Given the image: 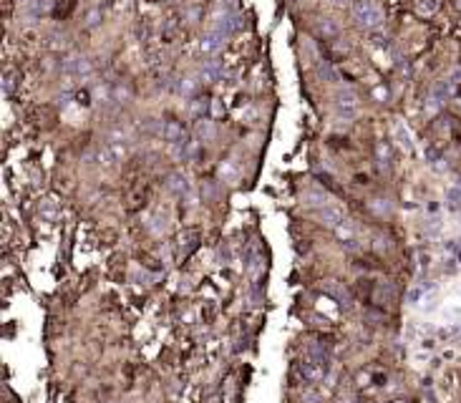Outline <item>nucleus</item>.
Returning <instances> with one entry per match:
<instances>
[{
  "instance_id": "39448f33",
  "label": "nucleus",
  "mask_w": 461,
  "mask_h": 403,
  "mask_svg": "<svg viewBox=\"0 0 461 403\" xmlns=\"http://www.w3.org/2000/svg\"><path fill=\"white\" fill-rule=\"evenodd\" d=\"M320 219H323L328 227H340V224L345 222V215H343V209L336 207V204H323V209H320Z\"/></svg>"
},
{
  "instance_id": "a211bd4d",
  "label": "nucleus",
  "mask_w": 461,
  "mask_h": 403,
  "mask_svg": "<svg viewBox=\"0 0 461 403\" xmlns=\"http://www.w3.org/2000/svg\"><path fill=\"white\" fill-rule=\"evenodd\" d=\"M446 315H449V317L461 320V305H449V308H446Z\"/></svg>"
},
{
  "instance_id": "dca6fc26",
  "label": "nucleus",
  "mask_w": 461,
  "mask_h": 403,
  "mask_svg": "<svg viewBox=\"0 0 461 403\" xmlns=\"http://www.w3.org/2000/svg\"><path fill=\"white\" fill-rule=\"evenodd\" d=\"M217 73H219V68H217L215 63H207V66L202 68V78H207V81H215Z\"/></svg>"
},
{
  "instance_id": "6ab92c4d",
  "label": "nucleus",
  "mask_w": 461,
  "mask_h": 403,
  "mask_svg": "<svg viewBox=\"0 0 461 403\" xmlns=\"http://www.w3.org/2000/svg\"><path fill=\"white\" fill-rule=\"evenodd\" d=\"M328 3H333V5H345L348 0H328Z\"/></svg>"
},
{
  "instance_id": "9d476101",
  "label": "nucleus",
  "mask_w": 461,
  "mask_h": 403,
  "mask_svg": "<svg viewBox=\"0 0 461 403\" xmlns=\"http://www.w3.org/2000/svg\"><path fill=\"white\" fill-rule=\"evenodd\" d=\"M438 10V0H416V13L418 15H433Z\"/></svg>"
},
{
  "instance_id": "2eb2a0df",
  "label": "nucleus",
  "mask_w": 461,
  "mask_h": 403,
  "mask_svg": "<svg viewBox=\"0 0 461 403\" xmlns=\"http://www.w3.org/2000/svg\"><path fill=\"white\" fill-rule=\"evenodd\" d=\"M197 136H199V139H212V124H209V121H199Z\"/></svg>"
},
{
  "instance_id": "0eeeda50",
  "label": "nucleus",
  "mask_w": 461,
  "mask_h": 403,
  "mask_svg": "<svg viewBox=\"0 0 461 403\" xmlns=\"http://www.w3.org/2000/svg\"><path fill=\"white\" fill-rule=\"evenodd\" d=\"M222 43H224V35L217 33V31H209L202 40H199V48H202V53L212 56V53H217V51L222 48Z\"/></svg>"
},
{
  "instance_id": "f257e3e1",
  "label": "nucleus",
  "mask_w": 461,
  "mask_h": 403,
  "mask_svg": "<svg viewBox=\"0 0 461 403\" xmlns=\"http://www.w3.org/2000/svg\"><path fill=\"white\" fill-rule=\"evenodd\" d=\"M328 360H330V358H328V353H325L320 345H310L305 358L295 366V371H298V375H300L305 383H315V380H320V378L328 373V368H330Z\"/></svg>"
},
{
  "instance_id": "1a4fd4ad",
  "label": "nucleus",
  "mask_w": 461,
  "mask_h": 403,
  "mask_svg": "<svg viewBox=\"0 0 461 403\" xmlns=\"http://www.w3.org/2000/svg\"><path fill=\"white\" fill-rule=\"evenodd\" d=\"M166 186H169V192H174V194H184L186 189H189L184 174H172L169 182H166Z\"/></svg>"
},
{
  "instance_id": "4468645a",
  "label": "nucleus",
  "mask_w": 461,
  "mask_h": 403,
  "mask_svg": "<svg viewBox=\"0 0 461 403\" xmlns=\"http://www.w3.org/2000/svg\"><path fill=\"white\" fill-rule=\"evenodd\" d=\"M305 199L310 207H318V204H325V197L320 192H305Z\"/></svg>"
},
{
  "instance_id": "f8f14e48",
  "label": "nucleus",
  "mask_w": 461,
  "mask_h": 403,
  "mask_svg": "<svg viewBox=\"0 0 461 403\" xmlns=\"http://www.w3.org/2000/svg\"><path fill=\"white\" fill-rule=\"evenodd\" d=\"M13 89H15V73L8 71V73L3 76V93H13Z\"/></svg>"
},
{
  "instance_id": "423d86ee",
  "label": "nucleus",
  "mask_w": 461,
  "mask_h": 403,
  "mask_svg": "<svg viewBox=\"0 0 461 403\" xmlns=\"http://www.w3.org/2000/svg\"><path fill=\"white\" fill-rule=\"evenodd\" d=\"M63 71H66L68 76H86V73H91V61H89V58H81V56L68 58L66 66H63Z\"/></svg>"
},
{
  "instance_id": "9b49d317",
  "label": "nucleus",
  "mask_w": 461,
  "mask_h": 403,
  "mask_svg": "<svg viewBox=\"0 0 461 403\" xmlns=\"http://www.w3.org/2000/svg\"><path fill=\"white\" fill-rule=\"evenodd\" d=\"M396 136H399V144L403 149H411V146H413V144H411V134H408L403 126H396Z\"/></svg>"
},
{
  "instance_id": "ddd939ff",
  "label": "nucleus",
  "mask_w": 461,
  "mask_h": 403,
  "mask_svg": "<svg viewBox=\"0 0 461 403\" xmlns=\"http://www.w3.org/2000/svg\"><path fill=\"white\" fill-rule=\"evenodd\" d=\"M222 177L224 179H235L237 177V164L235 161H224L222 164Z\"/></svg>"
},
{
  "instance_id": "7ed1b4c3",
  "label": "nucleus",
  "mask_w": 461,
  "mask_h": 403,
  "mask_svg": "<svg viewBox=\"0 0 461 403\" xmlns=\"http://www.w3.org/2000/svg\"><path fill=\"white\" fill-rule=\"evenodd\" d=\"M240 28H242V20H240V15H235V13H224V15L215 18V28H212V31L222 33V35L227 38V35L237 33Z\"/></svg>"
},
{
  "instance_id": "f03ea898",
  "label": "nucleus",
  "mask_w": 461,
  "mask_h": 403,
  "mask_svg": "<svg viewBox=\"0 0 461 403\" xmlns=\"http://www.w3.org/2000/svg\"><path fill=\"white\" fill-rule=\"evenodd\" d=\"M353 18L358 20V26H363L368 31L383 23V13L373 0H353Z\"/></svg>"
},
{
  "instance_id": "f3484780",
  "label": "nucleus",
  "mask_w": 461,
  "mask_h": 403,
  "mask_svg": "<svg viewBox=\"0 0 461 403\" xmlns=\"http://www.w3.org/2000/svg\"><path fill=\"white\" fill-rule=\"evenodd\" d=\"M378 159H381V164H383V166H388V159H391V154H388V149H386L383 144H378Z\"/></svg>"
},
{
  "instance_id": "20e7f679",
  "label": "nucleus",
  "mask_w": 461,
  "mask_h": 403,
  "mask_svg": "<svg viewBox=\"0 0 461 403\" xmlns=\"http://www.w3.org/2000/svg\"><path fill=\"white\" fill-rule=\"evenodd\" d=\"M336 106H338L340 116L350 119V116L355 114V109H358V96H355L353 91H338V96H336Z\"/></svg>"
},
{
  "instance_id": "6e6552de",
  "label": "nucleus",
  "mask_w": 461,
  "mask_h": 403,
  "mask_svg": "<svg viewBox=\"0 0 461 403\" xmlns=\"http://www.w3.org/2000/svg\"><path fill=\"white\" fill-rule=\"evenodd\" d=\"M161 134H164V139H166V141H172V144H177V141H182V139H184V131H182V126L177 124V121L164 124Z\"/></svg>"
}]
</instances>
